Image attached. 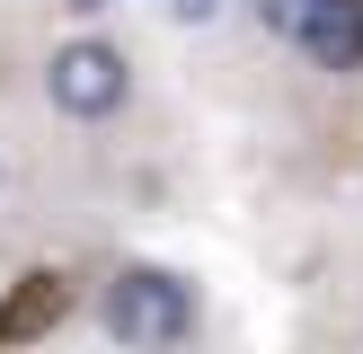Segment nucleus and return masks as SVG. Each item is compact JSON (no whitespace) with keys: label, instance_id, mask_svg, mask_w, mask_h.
Returning <instances> with one entry per match:
<instances>
[{"label":"nucleus","instance_id":"nucleus-2","mask_svg":"<svg viewBox=\"0 0 363 354\" xmlns=\"http://www.w3.org/2000/svg\"><path fill=\"white\" fill-rule=\"evenodd\" d=\"M45 98H53V115H71V124H106L133 98V62H124L106 35H71L45 62Z\"/></svg>","mask_w":363,"mask_h":354},{"label":"nucleus","instance_id":"nucleus-7","mask_svg":"<svg viewBox=\"0 0 363 354\" xmlns=\"http://www.w3.org/2000/svg\"><path fill=\"white\" fill-rule=\"evenodd\" d=\"M71 9H80V18H98V9H116V0H71Z\"/></svg>","mask_w":363,"mask_h":354},{"label":"nucleus","instance_id":"nucleus-3","mask_svg":"<svg viewBox=\"0 0 363 354\" xmlns=\"http://www.w3.org/2000/svg\"><path fill=\"white\" fill-rule=\"evenodd\" d=\"M293 45L311 53V71H363V0H319Z\"/></svg>","mask_w":363,"mask_h":354},{"label":"nucleus","instance_id":"nucleus-5","mask_svg":"<svg viewBox=\"0 0 363 354\" xmlns=\"http://www.w3.org/2000/svg\"><path fill=\"white\" fill-rule=\"evenodd\" d=\"M311 9H319V0H257V27H266V35H301Z\"/></svg>","mask_w":363,"mask_h":354},{"label":"nucleus","instance_id":"nucleus-4","mask_svg":"<svg viewBox=\"0 0 363 354\" xmlns=\"http://www.w3.org/2000/svg\"><path fill=\"white\" fill-rule=\"evenodd\" d=\"M62 275H27V283H18V292H9V310H0V346H27V336L35 328H53V319H62Z\"/></svg>","mask_w":363,"mask_h":354},{"label":"nucleus","instance_id":"nucleus-6","mask_svg":"<svg viewBox=\"0 0 363 354\" xmlns=\"http://www.w3.org/2000/svg\"><path fill=\"white\" fill-rule=\"evenodd\" d=\"M169 18H177V27H213V18H222V0H169Z\"/></svg>","mask_w":363,"mask_h":354},{"label":"nucleus","instance_id":"nucleus-1","mask_svg":"<svg viewBox=\"0 0 363 354\" xmlns=\"http://www.w3.org/2000/svg\"><path fill=\"white\" fill-rule=\"evenodd\" d=\"M98 319L124 354H177L195 336V283H177L169 266H124L98 292Z\"/></svg>","mask_w":363,"mask_h":354}]
</instances>
